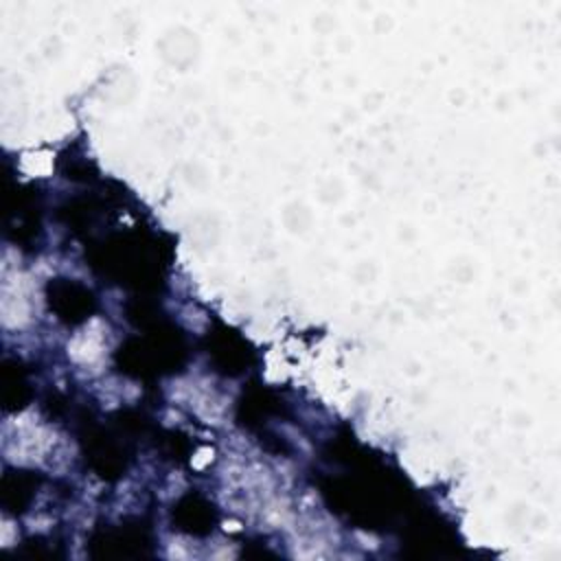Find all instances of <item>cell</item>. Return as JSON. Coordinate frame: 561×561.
Here are the masks:
<instances>
[{"label":"cell","mask_w":561,"mask_h":561,"mask_svg":"<svg viewBox=\"0 0 561 561\" xmlns=\"http://www.w3.org/2000/svg\"><path fill=\"white\" fill-rule=\"evenodd\" d=\"M173 245L158 234L127 230L116 232L85 252L92 270L118 285L153 294L164 283V270Z\"/></svg>","instance_id":"1"},{"label":"cell","mask_w":561,"mask_h":561,"mask_svg":"<svg viewBox=\"0 0 561 561\" xmlns=\"http://www.w3.org/2000/svg\"><path fill=\"white\" fill-rule=\"evenodd\" d=\"M322 493L335 513L346 515L362 528L388 524L405 502L403 482L383 467L370 465L366 456H362L355 473L329 480Z\"/></svg>","instance_id":"2"},{"label":"cell","mask_w":561,"mask_h":561,"mask_svg":"<svg viewBox=\"0 0 561 561\" xmlns=\"http://www.w3.org/2000/svg\"><path fill=\"white\" fill-rule=\"evenodd\" d=\"M186 357L188 346L184 333L162 318L153 327L142 329L140 335L125 340L114 353V364L131 379L151 381L180 370Z\"/></svg>","instance_id":"3"},{"label":"cell","mask_w":561,"mask_h":561,"mask_svg":"<svg viewBox=\"0 0 561 561\" xmlns=\"http://www.w3.org/2000/svg\"><path fill=\"white\" fill-rule=\"evenodd\" d=\"M81 447L85 462L90 469L101 476L103 480H118L127 471L129 451L121 436L107 432L105 427H99L94 423H85L81 434Z\"/></svg>","instance_id":"4"},{"label":"cell","mask_w":561,"mask_h":561,"mask_svg":"<svg viewBox=\"0 0 561 561\" xmlns=\"http://www.w3.org/2000/svg\"><path fill=\"white\" fill-rule=\"evenodd\" d=\"M206 353L215 370L226 377L243 375L256 359L250 342L234 329L217 324L206 335Z\"/></svg>","instance_id":"5"},{"label":"cell","mask_w":561,"mask_h":561,"mask_svg":"<svg viewBox=\"0 0 561 561\" xmlns=\"http://www.w3.org/2000/svg\"><path fill=\"white\" fill-rule=\"evenodd\" d=\"M46 302L57 320L75 327L96 311L94 294L75 278H53L46 285Z\"/></svg>","instance_id":"6"},{"label":"cell","mask_w":561,"mask_h":561,"mask_svg":"<svg viewBox=\"0 0 561 561\" xmlns=\"http://www.w3.org/2000/svg\"><path fill=\"white\" fill-rule=\"evenodd\" d=\"M151 539L149 533L140 524H121L114 528L96 530L90 539V548L94 557H131L145 554Z\"/></svg>","instance_id":"7"},{"label":"cell","mask_w":561,"mask_h":561,"mask_svg":"<svg viewBox=\"0 0 561 561\" xmlns=\"http://www.w3.org/2000/svg\"><path fill=\"white\" fill-rule=\"evenodd\" d=\"M173 524L178 530L193 535V537H204L208 535L215 524H217V511L210 504V500H206L199 493H186L182 495L175 506H173Z\"/></svg>","instance_id":"8"},{"label":"cell","mask_w":561,"mask_h":561,"mask_svg":"<svg viewBox=\"0 0 561 561\" xmlns=\"http://www.w3.org/2000/svg\"><path fill=\"white\" fill-rule=\"evenodd\" d=\"M280 410L283 403L278 401V397L270 388L254 383L241 394L237 403V421L248 430H259L270 416L280 414Z\"/></svg>","instance_id":"9"},{"label":"cell","mask_w":561,"mask_h":561,"mask_svg":"<svg viewBox=\"0 0 561 561\" xmlns=\"http://www.w3.org/2000/svg\"><path fill=\"white\" fill-rule=\"evenodd\" d=\"M37 476L33 471L7 473L2 480V504L7 511L22 513L37 493Z\"/></svg>","instance_id":"10"},{"label":"cell","mask_w":561,"mask_h":561,"mask_svg":"<svg viewBox=\"0 0 561 561\" xmlns=\"http://www.w3.org/2000/svg\"><path fill=\"white\" fill-rule=\"evenodd\" d=\"M31 399V386L18 362H4L2 368V403L7 410H20Z\"/></svg>","instance_id":"11"}]
</instances>
